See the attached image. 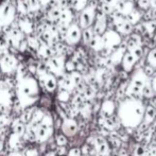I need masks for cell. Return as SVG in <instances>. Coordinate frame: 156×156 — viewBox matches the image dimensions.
<instances>
[{"instance_id": "6da1fadb", "label": "cell", "mask_w": 156, "mask_h": 156, "mask_svg": "<svg viewBox=\"0 0 156 156\" xmlns=\"http://www.w3.org/2000/svg\"><path fill=\"white\" fill-rule=\"evenodd\" d=\"M17 0H3L0 2V34L17 20Z\"/></svg>"}, {"instance_id": "7a4b0ae2", "label": "cell", "mask_w": 156, "mask_h": 156, "mask_svg": "<svg viewBox=\"0 0 156 156\" xmlns=\"http://www.w3.org/2000/svg\"><path fill=\"white\" fill-rule=\"evenodd\" d=\"M96 11L97 10H94V9L90 8L89 5H87L81 12H79L78 23L80 25V27L82 29L91 27L94 25V18H96Z\"/></svg>"}, {"instance_id": "3957f363", "label": "cell", "mask_w": 156, "mask_h": 156, "mask_svg": "<svg viewBox=\"0 0 156 156\" xmlns=\"http://www.w3.org/2000/svg\"><path fill=\"white\" fill-rule=\"evenodd\" d=\"M82 28L78 23H72L69 26V30L65 37V41L70 46H76L82 41Z\"/></svg>"}, {"instance_id": "277c9868", "label": "cell", "mask_w": 156, "mask_h": 156, "mask_svg": "<svg viewBox=\"0 0 156 156\" xmlns=\"http://www.w3.org/2000/svg\"><path fill=\"white\" fill-rule=\"evenodd\" d=\"M0 68L3 72H10L17 68V58L14 54L8 53L0 58Z\"/></svg>"}, {"instance_id": "5b68a950", "label": "cell", "mask_w": 156, "mask_h": 156, "mask_svg": "<svg viewBox=\"0 0 156 156\" xmlns=\"http://www.w3.org/2000/svg\"><path fill=\"white\" fill-rule=\"evenodd\" d=\"M115 30L117 32H119L121 35H129L131 33H133L134 31V25L131 23L129 21H127L126 19H122L116 23L115 25Z\"/></svg>"}, {"instance_id": "8992f818", "label": "cell", "mask_w": 156, "mask_h": 156, "mask_svg": "<svg viewBox=\"0 0 156 156\" xmlns=\"http://www.w3.org/2000/svg\"><path fill=\"white\" fill-rule=\"evenodd\" d=\"M125 44H126V48L129 51H132L138 46H141L142 44V36L138 33H131L127 35L126 39H125Z\"/></svg>"}, {"instance_id": "52a82bcc", "label": "cell", "mask_w": 156, "mask_h": 156, "mask_svg": "<svg viewBox=\"0 0 156 156\" xmlns=\"http://www.w3.org/2000/svg\"><path fill=\"white\" fill-rule=\"evenodd\" d=\"M136 62H137V58L133 54V52L127 50L124 53L123 58H122V67H123L124 71H131L135 66Z\"/></svg>"}, {"instance_id": "ba28073f", "label": "cell", "mask_w": 156, "mask_h": 156, "mask_svg": "<svg viewBox=\"0 0 156 156\" xmlns=\"http://www.w3.org/2000/svg\"><path fill=\"white\" fill-rule=\"evenodd\" d=\"M142 12L144 11L141 10H136V9H133L131 12H129L126 15H125V19L127 21H129L131 23H133L134 26L136 23H138L140 21V19L142 18Z\"/></svg>"}, {"instance_id": "9c48e42d", "label": "cell", "mask_w": 156, "mask_h": 156, "mask_svg": "<svg viewBox=\"0 0 156 156\" xmlns=\"http://www.w3.org/2000/svg\"><path fill=\"white\" fill-rule=\"evenodd\" d=\"M94 36V28L93 26L88 28H85L82 30V43L85 46H88L89 43L91 41L93 37Z\"/></svg>"}, {"instance_id": "30bf717a", "label": "cell", "mask_w": 156, "mask_h": 156, "mask_svg": "<svg viewBox=\"0 0 156 156\" xmlns=\"http://www.w3.org/2000/svg\"><path fill=\"white\" fill-rule=\"evenodd\" d=\"M30 10L29 0H17V12L19 14L27 15Z\"/></svg>"}, {"instance_id": "8fae6325", "label": "cell", "mask_w": 156, "mask_h": 156, "mask_svg": "<svg viewBox=\"0 0 156 156\" xmlns=\"http://www.w3.org/2000/svg\"><path fill=\"white\" fill-rule=\"evenodd\" d=\"M8 53H10V45H9L8 41L1 36L0 37V58Z\"/></svg>"}, {"instance_id": "7c38bea8", "label": "cell", "mask_w": 156, "mask_h": 156, "mask_svg": "<svg viewBox=\"0 0 156 156\" xmlns=\"http://www.w3.org/2000/svg\"><path fill=\"white\" fill-rule=\"evenodd\" d=\"M153 89L154 88H153L150 83H146V84L144 85V87H142V90H141L142 96L146 97V98H151V97L153 96Z\"/></svg>"}, {"instance_id": "4fadbf2b", "label": "cell", "mask_w": 156, "mask_h": 156, "mask_svg": "<svg viewBox=\"0 0 156 156\" xmlns=\"http://www.w3.org/2000/svg\"><path fill=\"white\" fill-rule=\"evenodd\" d=\"M147 62L150 64V65L154 66V67L156 68V47L152 48V49L149 51Z\"/></svg>"}, {"instance_id": "5bb4252c", "label": "cell", "mask_w": 156, "mask_h": 156, "mask_svg": "<svg viewBox=\"0 0 156 156\" xmlns=\"http://www.w3.org/2000/svg\"><path fill=\"white\" fill-rule=\"evenodd\" d=\"M144 73L147 78H152L155 74V67L147 62V65L144 66Z\"/></svg>"}, {"instance_id": "9a60e30c", "label": "cell", "mask_w": 156, "mask_h": 156, "mask_svg": "<svg viewBox=\"0 0 156 156\" xmlns=\"http://www.w3.org/2000/svg\"><path fill=\"white\" fill-rule=\"evenodd\" d=\"M17 49H18V51L20 53H25V52H27L29 50V44H28L27 41V36L19 41V44L17 45Z\"/></svg>"}, {"instance_id": "2e32d148", "label": "cell", "mask_w": 156, "mask_h": 156, "mask_svg": "<svg viewBox=\"0 0 156 156\" xmlns=\"http://www.w3.org/2000/svg\"><path fill=\"white\" fill-rule=\"evenodd\" d=\"M155 114H156V111L153 106H148L147 107V114H146V118H147V123H149L150 121H152L153 119L155 118Z\"/></svg>"}, {"instance_id": "e0dca14e", "label": "cell", "mask_w": 156, "mask_h": 156, "mask_svg": "<svg viewBox=\"0 0 156 156\" xmlns=\"http://www.w3.org/2000/svg\"><path fill=\"white\" fill-rule=\"evenodd\" d=\"M137 6L141 11L148 10L151 8V0H137Z\"/></svg>"}, {"instance_id": "ac0fdd59", "label": "cell", "mask_w": 156, "mask_h": 156, "mask_svg": "<svg viewBox=\"0 0 156 156\" xmlns=\"http://www.w3.org/2000/svg\"><path fill=\"white\" fill-rule=\"evenodd\" d=\"M132 52H133V54L136 56V58H137V60L142 58H144V48H142L141 46H138V47H136L135 49L132 50Z\"/></svg>"}, {"instance_id": "d6986e66", "label": "cell", "mask_w": 156, "mask_h": 156, "mask_svg": "<svg viewBox=\"0 0 156 156\" xmlns=\"http://www.w3.org/2000/svg\"><path fill=\"white\" fill-rule=\"evenodd\" d=\"M71 79L74 84H76V85L82 82V76H81V74L79 73V72H74V71L71 72Z\"/></svg>"}, {"instance_id": "ffe728a7", "label": "cell", "mask_w": 156, "mask_h": 156, "mask_svg": "<svg viewBox=\"0 0 156 156\" xmlns=\"http://www.w3.org/2000/svg\"><path fill=\"white\" fill-rule=\"evenodd\" d=\"M46 84H47L48 88L53 89L55 87V80H54L52 76H47V80H46Z\"/></svg>"}, {"instance_id": "44dd1931", "label": "cell", "mask_w": 156, "mask_h": 156, "mask_svg": "<svg viewBox=\"0 0 156 156\" xmlns=\"http://www.w3.org/2000/svg\"><path fill=\"white\" fill-rule=\"evenodd\" d=\"M102 2H105V3H108V4H112V5H115L116 1L117 0H101Z\"/></svg>"}, {"instance_id": "7402d4cb", "label": "cell", "mask_w": 156, "mask_h": 156, "mask_svg": "<svg viewBox=\"0 0 156 156\" xmlns=\"http://www.w3.org/2000/svg\"><path fill=\"white\" fill-rule=\"evenodd\" d=\"M50 1H51V0H41V3L43 6H45V5H47V4H49Z\"/></svg>"}, {"instance_id": "603a6c76", "label": "cell", "mask_w": 156, "mask_h": 156, "mask_svg": "<svg viewBox=\"0 0 156 156\" xmlns=\"http://www.w3.org/2000/svg\"><path fill=\"white\" fill-rule=\"evenodd\" d=\"M151 8L156 9V0H151Z\"/></svg>"}]
</instances>
